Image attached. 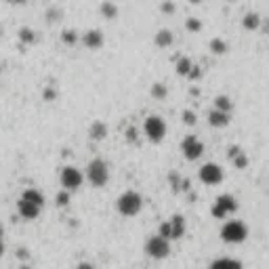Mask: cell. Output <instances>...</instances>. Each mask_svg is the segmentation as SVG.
<instances>
[{
	"label": "cell",
	"instance_id": "10",
	"mask_svg": "<svg viewBox=\"0 0 269 269\" xmlns=\"http://www.w3.org/2000/svg\"><path fill=\"white\" fill-rule=\"evenodd\" d=\"M223 177H225L223 168L219 164H214V162H206L198 170V179L204 185H219L223 181Z\"/></svg>",
	"mask_w": 269,
	"mask_h": 269
},
{
	"label": "cell",
	"instance_id": "6",
	"mask_svg": "<svg viewBox=\"0 0 269 269\" xmlns=\"http://www.w3.org/2000/svg\"><path fill=\"white\" fill-rule=\"evenodd\" d=\"M236 210H238V200L231 193H221L219 198L214 200L212 208H210L214 219H225V217H229V214H234Z\"/></svg>",
	"mask_w": 269,
	"mask_h": 269
},
{
	"label": "cell",
	"instance_id": "19",
	"mask_svg": "<svg viewBox=\"0 0 269 269\" xmlns=\"http://www.w3.org/2000/svg\"><path fill=\"white\" fill-rule=\"evenodd\" d=\"M91 139L93 141H101V139H105L107 137V124L105 122H101V120H95L93 124H91Z\"/></svg>",
	"mask_w": 269,
	"mask_h": 269
},
{
	"label": "cell",
	"instance_id": "26",
	"mask_svg": "<svg viewBox=\"0 0 269 269\" xmlns=\"http://www.w3.org/2000/svg\"><path fill=\"white\" fill-rule=\"evenodd\" d=\"M61 40H63V44H67V46H74L76 40H78V34H76L74 30H63V32H61Z\"/></svg>",
	"mask_w": 269,
	"mask_h": 269
},
{
	"label": "cell",
	"instance_id": "37",
	"mask_svg": "<svg viewBox=\"0 0 269 269\" xmlns=\"http://www.w3.org/2000/svg\"><path fill=\"white\" fill-rule=\"evenodd\" d=\"M189 3H191V5H200V3H202V0H189Z\"/></svg>",
	"mask_w": 269,
	"mask_h": 269
},
{
	"label": "cell",
	"instance_id": "14",
	"mask_svg": "<svg viewBox=\"0 0 269 269\" xmlns=\"http://www.w3.org/2000/svg\"><path fill=\"white\" fill-rule=\"evenodd\" d=\"M208 269H244V265L234 257H219L210 263Z\"/></svg>",
	"mask_w": 269,
	"mask_h": 269
},
{
	"label": "cell",
	"instance_id": "4",
	"mask_svg": "<svg viewBox=\"0 0 269 269\" xmlns=\"http://www.w3.org/2000/svg\"><path fill=\"white\" fill-rule=\"evenodd\" d=\"M166 122L164 118L160 116H148L145 122H143V133H145V137L152 141V143H160L164 137H166Z\"/></svg>",
	"mask_w": 269,
	"mask_h": 269
},
{
	"label": "cell",
	"instance_id": "8",
	"mask_svg": "<svg viewBox=\"0 0 269 269\" xmlns=\"http://www.w3.org/2000/svg\"><path fill=\"white\" fill-rule=\"evenodd\" d=\"M59 181H61L63 191H74V189H78L82 185L84 175L76 166H63L61 173H59Z\"/></svg>",
	"mask_w": 269,
	"mask_h": 269
},
{
	"label": "cell",
	"instance_id": "35",
	"mask_svg": "<svg viewBox=\"0 0 269 269\" xmlns=\"http://www.w3.org/2000/svg\"><path fill=\"white\" fill-rule=\"evenodd\" d=\"M57 17H59V11H57V9H51V11L46 13V19H57Z\"/></svg>",
	"mask_w": 269,
	"mask_h": 269
},
{
	"label": "cell",
	"instance_id": "34",
	"mask_svg": "<svg viewBox=\"0 0 269 269\" xmlns=\"http://www.w3.org/2000/svg\"><path fill=\"white\" fill-rule=\"evenodd\" d=\"M76 269H95V267H93V263H88V261H80L76 265Z\"/></svg>",
	"mask_w": 269,
	"mask_h": 269
},
{
	"label": "cell",
	"instance_id": "3",
	"mask_svg": "<svg viewBox=\"0 0 269 269\" xmlns=\"http://www.w3.org/2000/svg\"><path fill=\"white\" fill-rule=\"evenodd\" d=\"M248 238V225L244 221L231 219L221 227V240L227 244H242Z\"/></svg>",
	"mask_w": 269,
	"mask_h": 269
},
{
	"label": "cell",
	"instance_id": "16",
	"mask_svg": "<svg viewBox=\"0 0 269 269\" xmlns=\"http://www.w3.org/2000/svg\"><path fill=\"white\" fill-rule=\"evenodd\" d=\"M21 200H28V202H32V204H36V206H40V208L44 206V195L40 193V189H34V187L23 189Z\"/></svg>",
	"mask_w": 269,
	"mask_h": 269
},
{
	"label": "cell",
	"instance_id": "5",
	"mask_svg": "<svg viewBox=\"0 0 269 269\" xmlns=\"http://www.w3.org/2000/svg\"><path fill=\"white\" fill-rule=\"evenodd\" d=\"M145 255L152 257V259H156V261L166 259V257L170 255V242H168L166 238H162L160 234L148 238V240H145Z\"/></svg>",
	"mask_w": 269,
	"mask_h": 269
},
{
	"label": "cell",
	"instance_id": "13",
	"mask_svg": "<svg viewBox=\"0 0 269 269\" xmlns=\"http://www.w3.org/2000/svg\"><path fill=\"white\" fill-rule=\"evenodd\" d=\"M229 122H231V116L225 112H219V110H214V107L208 112V124L212 129H225V127H229Z\"/></svg>",
	"mask_w": 269,
	"mask_h": 269
},
{
	"label": "cell",
	"instance_id": "20",
	"mask_svg": "<svg viewBox=\"0 0 269 269\" xmlns=\"http://www.w3.org/2000/svg\"><path fill=\"white\" fill-rule=\"evenodd\" d=\"M214 110L229 114L231 110H234V101H231L227 95H219V97H214Z\"/></svg>",
	"mask_w": 269,
	"mask_h": 269
},
{
	"label": "cell",
	"instance_id": "24",
	"mask_svg": "<svg viewBox=\"0 0 269 269\" xmlns=\"http://www.w3.org/2000/svg\"><path fill=\"white\" fill-rule=\"evenodd\" d=\"M210 53L212 55H225L227 53V42L221 38H212L210 40Z\"/></svg>",
	"mask_w": 269,
	"mask_h": 269
},
{
	"label": "cell",
	"instance_id": "12",
	"mask_svg": "<svg viewBox=\"0 0 269 269\" xmlns=\"http://www.w3.org/2000/svg\"><path fill=\"white\" fill-rule=\"evenodd\" d=\"M17 212H19V217L26 219V221H34V219H38V214H40V206H36L28 200H21L17 202Z\"/></svg>",
	"mask_w": 269,
	"mask_h": 269
},
{
	"label": "cell",
	"instance_id": "25",
	"mask_svg": "<svg viewBox=\"0 0 269 269\" xmlns=\"http://www.w3.org/2000/svg\"><path fill=\"white\" fill-rule=\"evenodd\" d=\"M19 38H21V42H26V44H36V40H38V34L32 32L30 28H23V30L19 32Z\"/></svg>",
	"mask_w": 269,
	"mask_h": 269
},
{
	"label": "cell",
	"instance_id": "15",
	"mask_svg": "<svg viewBox=\"0 0 269 269\" xmlns=\"http://www.w3.org/2000/svg\"><path fill=\"white\" fill-rule=\"evenodd\" d=\"M154 42H156L158 48H168V46L175 42V36H173L170 30H160V32H156V36H154Z\"/></svg>",
	"mask_w": 269,
	"mask_h": 269
},
{
	"label": "cell",
	"instance_id": "9",
	"mask_svg": "<svg viewBox=\"0 0 269 269\" xmlns=\"http://www.w3.org/2000/svg\"><path fill=\"white\" fill-rule=\"evenodd\" d=\"M181 154L185 156V160L193 162V160H200L204 154V143L195 137V135H187L181 141Z\"/></svg>",
	"mask_w": 269,
	"mask_h": 269
},
{
	"label": "cell",
	"instance_id": "29",
	"mask_svg": "<svg viewBox=\"0 0 269 269\" xmlns=\"http://www.w3.org/2000/svg\"><path fill=\"white\" fill-rule=\"evenodd\" d=\"M181 120L187 124V127H193V124H195V114H193L191 110H185L183 116H181Z\"/></svg>",
	"mask_w": 269,
	"mask_h": 269
},
{
	"label": "cell",
	"instance_id": "36",
	"mask_svg": "<svg viewBox=\"0 0 269 269\" xmlns=\"http://www.w3.org/2000/svg\"><path fill=\"white\" fill-rule=\"evenodd\" d=\"M11 5H23V3H28V0H9Z\"/></svg>",
	"mask_w": 269,
	"mask_h": 269
},
{
	"label": "cell",
	"instance_id": "2",
	"mask_svg": "<svg viewBox=\"0 0 269 269\" xmlns=\"http://www.w3.org/2000/svg\"><path fill=\"white\" fill-rule=\"evenodd\" d=\"M86 181L93 187H105L110 181V166L103 158H95L86 168Z\"/></svg>",
	"mask_w": 269,
	"mask_h": 269
},
{
	"label": "cell",
	"instance_id": "1",
	"mask_svg": "<svg viewBox=\"0 0 269 269\" xmlns=\"http://www.w3.org/2000/svg\"><path fill=\"white\" fill-rule=\"evenodd\" d=\"M116 210L122 214V217H137V214L143 210V198H141V193L135 191V189H127L116 200Z\"/></svg>",
	"mask_w": 269,
	"mask_h": 269
},
{
	"label": "cell",
	"instance_id": "31",
	"mask_svg": "<svg viewBox=\"0 0 269 269\" xmlns=\"http://www.w3.org/2000/svg\"><path fill=\"white\" fill-rule=\"evenodd\" d=\"M127 139H129V143H137V141H139V133L135 131V127H131V129L127 131Z\"/></svg>",
	"mask_w": 269,
	"mask_h": 269
},
{
	"label": "cell",
	"instance_id": "32",
	"mask_svg": "<svg viewBox=\"0 0 269 269\" xmlns=\"http://www.w3.org/2000/svg\"><path fill=\"white\" fill-rule=\"evenodd\" d=\"M55 97H57V93H55V88H48V86H46V88H44V99H46V101H53V99H55Z\"/></svg>",
	"mask_w": 269,
	"mask_h": 269
},
{
	"label": "cell",
	"instance_id": "28",
	"mask_svg": "<svg viewBox=\"0 0 269 269\" xmlns=\"http://www.w3.org/2000/svg\"><path fill=\"white\" fill-rule=\"evenodd\" d=\"M160 11H162L164 15H173L175 13V3L173 0H164V3L160 5Z\"/></svg>",
	"mask_w": 269,
	"mask_h": 269
},
{
	"label": "cell",
	"instance_id": "18",
	"mask_svg": "<svg viewBox=\"0 0 269 269\" xmlns=\"http://www.w3.org/2000/svg\"><path fill=\"white\" fill-rule=\"evenodd\" d=\"M242 26H244V30H248V32L259 30V28H261V15H259V13H246V15L242 17Z\"/></svg>",
	"mask_w": 269,
	"mask_h": 269
},
{
	"label": "cell",
	"instance_id": "30",
	"mask_svg": "<svg viewBox=\"0 0 269 269\" xmlns=\"http://www.w3.org/2000/svg\"><path fill=\"white\" fill-rule=\"evenodd\" d=\"M57 204H59V206H67V204H69V193H67V191H61V193L57 195Z\"/></svg>",
	"mask_w": 269,
	"mask_h": 269
},
{
	"label": "cell",
	"instance_id": "7",
	"mask_svg": "<svg viewBox=\"0 0 269 269\" xmlns=\"http://www.w3.org/2000/svg\"><path fill=\"white\" fill-rule=\"evenodd\" d=\"M183 234H185V219L181 217V214H175L173 219L160 223V236L166 238L168 242L183 238Z\"/></svg>",
	"mask_w": 269,
	"mask_h": 269
},
{
	"label": "cell",
	"instance_id": "23",
	"mask_svg": "<svg viewBox=\"0 0 269 269\" xmlns=\"http://www.w3.org/2000/svg\"><path fill=\"white\" fill-rule=\"evenodd\" d=\"M150 95H152L154 99H166L168 88H166V84H164V82H154V84H152V88H150Z\"/></svg>",
	"mask_w": 269,
	"mask_h": 269
},
{
	"label": "cell",
	"instance_id": "27",
	"mask_svg": "<svg viewBox=\"0 0 269 269\" xmlns=\"http://www.w3.org/2000/svg\"><path fill=\"white\" fill-rule=\"evenodd\" d=\"M185 28H187V32H200L202 30V21L198 19V17H187Z\"/></svg>",
	"mask_w": 269,
	"mask_h": 269
},
{
	"label": "cell",
	"instance_id": "21",
	"mask_svg": "<svg viewBox=\"0 0 269 269\" xmlns=\"http://www.w3.org/2000/svg\"><path fill=\"white\" fill-rule=\"evenodd\" d=\"M191 69H193L191 59H187V57H179V59H177V74H179V76H187V78H189Z\"/></svg>",
	"mask_w": 269,
	"mask_h": 269
},
{
	"label": "cell",
	"instance_id": "38",
	"mask_svg": "<svg viewBox=\"0 0 269 269\" xmlns=\"http://www.w3.org/2000/svg\"><path fill=\"white\" fill-rule=\"evenodd\" d=\"M0 38H3V28H0Z\"/></svg>",
	"mask_w": 269,
	"mask_h": 269
},
{
	"label": "cell",
	"instance_id": "11",
	"mask_svg": "<svg viewBox=\"0 0 269 269\" xmlns=\"http://www.w3.org/2000/svg\"><path fill=\"white\" fill-rule=\"evenodd\" d=\"M82 44L86 48H91V51H97L105 44V36L101 30H88L84 36H82Z\"/></svg>",
	"mask_w": 269,
	"mask_h": 269
},
{
	"label": "cell",
	"instance_id": "22",
	"mask_svg": "<svg viewBox=\"0 0 269 269\" xmlns=\"http://www.w3.org/2000/svg\"><path fill=\"white\" fill-rule=\"evenodd\" d=\"M99 11H101V15L105 17V19H116V17H118V7H116L114 3H110V0L101 3Z\"/></svg>",
	"mask_w": 269,
	"mask_h": 269
},
{
	"label": "cell",
	"instance_id": "33",
	"mask_svg": "<svg viewBox=\"0 0 269 269\" xmlns=\"http://www.w3.org/2000/svg\"><path fill=\"white\" fill-rule=\"evenodd\" d=\"M5 255V231H3V227H0V257Z\"/></svg>",
	"mask_w": 269,
	"mask_h": 269
},
{
	"label": "cell",
	"instance_id": "17",
	"mask_svg": "<svg viewBox=\"0 0 269 269\" xmlns=\"http://www.w3.org/2000/svg\"><path fill=\"white\" fill-rule=\"evenodd\" d=\"M229 158L234 160V166H236V168H246V166H248V158H246V154H244L238 145L229 148Z\"/></svg>",
	"mask_w": 269,
	"mask_h": 269
}]
</instances>
